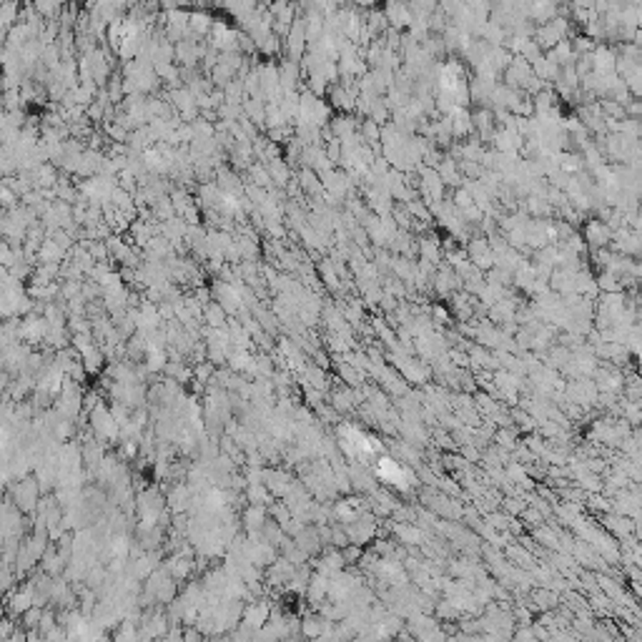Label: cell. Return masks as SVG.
Instances as JSON below:
<instances>
[{
  "mask_svg": "<svg viewBox=\"0 0 642 642\" xmlns=\"http://www.w3.org/2000/svg\"><path fill=\"white\" fill-rule=\"evenodd\" d=\"M377 477L384 484H389V487H394L397 492H409L416 484L414 472L392 457H379V462H377Z\"/></svg>",
  "mask_w": 642,
  "mask_h": 642,
  "instance_id": "6da1fadb",
  "label": "cell"
},
{
  "mask_svg": "<svg viewBox=\"0 0 642 642\" xmlns=\"http://www.w3.org/2000/svg\"><path fill=\"white\" fill-rule=\"evenodd\" d=\"M41 487H38L36 479L31 477H23V479H13L10 484V502L13 507L18 509L20 514H31L38 509L41 504Z\"/></svg>",
  "mask_w": 642,
  "mask_h": 642,
  "instance_id": "7a4b0ae2",
  "label": "cell"
},
{
  "mask_svg": "<svg viewBox=\"0 0 642 642\" xmlns=\"http://www.w3.org/2000/svg\"><path fill=\"white\" fill-rule=\"evenodd\" d=\"M91 429L96 435V442H113L121 437V427L105 404H96L91 409Z\"/></svg>",
  "mask_w": 642,
  "mask_h": 642,
  "instance_id": "3957f363",
  "label": "cell"
},
{
  "mask_svg": "<svg viewBox=\"0 0 642 642\" xmlns=\"http://www.w3.org/2000/svg\"><path fill=\"white\" fill-rule=\"evenodd\" d=\"M271 618V602L269 599H251L249 605H244V615H241V622L246 625V627H251V630L256 632L261 630L263 625L269 622Z\"/></svg>",
  "mask_w": 642,
  "mask_h": 642,
  "instance_id": "277c9868",
  "label": "cell"
},
{
  "mask_svg": "<svg viewBox=\"0 0 642 642\" xmlns=\"http://www.w3.org/2000/svg\"><path fill=\"white\" fill-rule=\"evenodd\" d=\"M3 599H6V602H3V607H6V612L10 615V618H20V615H25V612L31 610V607H36V599H33V592H31V588H28V585L10 590V592H8Z\"/></svg>",
  "mask_w": 642,
  "mask_h": 642,
  "instance_id": "5b68a950",
  "label": "cell"
},
{
  "mask_svg": "<svg viewBox=\"0 0 642 642\" xmlns=\"http://www.w3.org/2000/svg\"><path fill=\"white\" fill-rule=\"evenodd\" d=\"M329 620H324L319 612H306L304 615V620L299 622V635L304 637V640H309V642H314V640H319V637L324 635V630L329 627Z\"/></svg>",
  "mask_w": 642,
  "mask_h": 642,
  "instance_id": "8992f818",
  "label": "cell"
},
{
  "mask_svg": "<svg viewBox=\"0 0 642 642\" xmlns=\"http://www.w3.org/2000/svg\"><path fill=\"white\" fill-rule=\"evenodd\" d=\"M163 569L168 572V575L173 577V582H184L186 577L191 575V569H194V560H191L189 555H181V552H173L168 560H166Z\"/></svg>",
  "mask_w": 642,
  "mask_h": 642,
  "instance_id": "52a82bcc",
  "label": "cell"
},
{
  "mask_svg": "<svg viewBox=\"0 0 642 642\" xmlns=\"http://www.w3.org/2000/svg\"><path fill=\"white\" fill-rule=\"evenodd\" d=\"M166 502L171 504L173 512H186L191 507V502H194V490H191L189 484H176L171 490V495L166 497Z\"/></svg>",
  "mask_w": 642,
  "mask_h": 642,
  "instance_id": "ba28073f",
  "label": "cell"
},
{
  "mask_svg": "<svg viewBox=\"0 0 642 642\" xmlns=\"http://www.w3.org/2000/svg\"><path fill=\"white\" fill-rule=\"evenodd\" d=\"M557 602H560V597H557V592H552L550 588L544 590H534L532 592V610H539V612H550V610H557Z\"/></svg>",
  "mask_w": 642,
  "mask_h": 642,
  "instance_id": "9c48e42d",
  "label": "cell"
},
{
  "mask_svg": "<svg viewBox=\"0 0 642 642\" xmlns=\"http://www.w3.org/2000/svg\"><path fill=\"white\" fill-rule=\"evenodd\" d=\"M41 615H43V607H31L25 615H20V627H23L25 632L38 630V625H41Z\"/></svg>",
  "mask_w": 642,
  "mask_h": 642,
  "instance_id": "30bf717a",
  "label": "cell"
},
{
  "mask_svg": "<svg viewBox=\"0 0 642 642\" xmlns=\"http://www.w3.org/2000/svg\"><path fill=\"white\" fill-rule=\"evenodd\" d=\"M15 632H18L15 618H6V615H3V620H0V640H8V637H13Z\"/></svg>",
  "mask_w": 642,
  "mask_h": 642,
  "instance_id": "8fae6325",
  "label": "cell"
},
{
  "mask_svg": "<svg viewBox=\"0 0 642 642\" xmlns=\"http://www.w3.org/2000/svg\"><path fill=\"white\" fill-rule=\"evenodd\" d=\"M437 615H439V618H442V622H446V620H449V618H462V612H459V610H454V607L449 605L446 599H444V602H439V605H437Z\"/></svg>",
  "mask_w": 642,
  "mask_h": 642,
  "instance_id": "7c38bea8",
  "label": "cell"
},
{
  "mask_svg": "<svg viewBox=\"0 0 642 642\" xmlns=\"http://www.w3.org/2000/svg\"><path fill=\"white\" fill-rule=\"evenodd\" d=\"M0 620H3V607H0Z\"/></svg>",
  "mask_w": 642,
  "mask_h": 642,
  "instance_id": "4fadbf2b",
  "label": "cell"
}]
</instances>
